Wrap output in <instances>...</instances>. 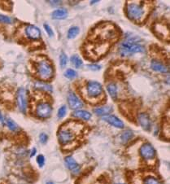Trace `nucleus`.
<instances>
[{
	"mask_svg": "<svg viewBox=\"0 0 170 184\" xmlns=\"http://www.w3.org/2000/svg\"><path fill=\"white\" fill-rule=\"evenodd\" d=\"M2 121H3V117H2V113H0V122H2Z\"/></svg>",
	"mask_w": 170,
	"mask_h": 184,
	"instance_id": "nucleus-36",
	"label": "nucleus"
},
{
	"mask_svg": "<svg viewBox=\"0 0 170 184\" xmlns=\"http://www.w3.org/2000/svg\"><path fill=\"white\" fill-rule=\"evenodd\" d=\"M80 32V29L77 26H73L72 28H70L68 31V38L69 39H73V38H76L78 35V33Z\"/></svg>",
	"mask_w": 170,
	"mask_h": 184,
	"instance_id": "nucleus-24",
	"label": "nucleus"
},
{
	"mask_svg": "<svg viewBox=\"0 0 170 184\" xmlns=\"http://www.w3.org/2000/svg\"><path fill=\"white\" fill-rule=\"evenodd\" d=\"M118 33L116 30V27L111 24L108 25H104L102 27L96 28V33L95 36L102 41H111L115 39L117 37Z\"/></svg>",
	"mask_w": 170,
	"mask_h": 184,
	"instance_id": "nucleus-4",
	"label": "nucleus"
},
{
	"mask_svg": "<svg viewBox=\"0 0 170 184\" xmlns=\"http://www.w3.org/2000/svg\"><path fill=\"white\" fill-rule=\"evenodd\" d=\"M36 73L42 80H49L53 77L54 69L48 60L43 59L38 60L36 64Z\"/></svg>",
	"mask_w": 170,
	"mask_h": 184,
	"instance_id": "nucleus-5",
	"label": "nucleus"
},
{
	"mask_svg": "<svg viewBox=\"0 0 170 184\" xmlns=\"http://www.w3.org/2000/svg\"><path fill=\"white\" fill-rule=\"evenodd\" d=\"M118 184H123V183H118Z\"/></svg>",
	"mask_w": 170,
	"mask_h": 184,
	"instance_id": "nucleus-38",
	"label": "nucleus"
},
{
	"mask_svg": "<svg viewBox=\"0 0 170 184\" xmlns=\"http://www.w3.org/2000/svg\"><path fill=\"white\" fill-rule=\"evenodd\" d=\"M17 103L20 111L22 112L23 113H25L27 107H28V98H27L26 90L24 88H20L17 91Z\"/></svg>",
	"mask_w": 170,
	"mask_h": 184,
	"instance_id": "nucleus-9",
	"label": "nucleus"
},
{
	"mask_svg": "<svg viewBox=\"0 0 170 184\" xmlns=\"http://www.w3.org/2000/svg\"><path fill=\"white\" fill-rule=\"evenodd\" d=\"M71 62L73 63V65H74L76 68H77V69L81 68L83 64L82 60H81V59L80 57L78 56L77 55H73V56L71 57Z\"/></svg>",
	"mask_w": 170,
	"mask_h": 184,
	"instance_id": "nucleus-25",
	"label": "nucleus"
},
{
	"mask_svg": "<svg viewBox=\"0 0 170 184\" xmlns=\"http://www.w3.org/2000/svg\"><path fill=\"white\" fill-rule=\"evenodd\" d=\"M37 163L39 165V167H43L45 164V157L43 155H38L37 156Z\"/></svg>",
	"mask_w": 170,
	"mask_h": 184,
	"instance_id": "nucleus-29",
	"label": "nucleus"
},
{
	"mask_svg": "<svg viewBox=\"0 0 170 184\" xmlns=\"http://www.w3.org/2000/svg\"><path fill=\"white\" fill-rule=\"evenodd\" d=\"M89 68H90L91 70L94 71L99 70V69H101V67H100V65H99V64H90V65H89Z\"/></svg>",
	"mask_w": 170,
	"mask_h": 184,
	"instance_id": "nucleus-33",
	"label": "nucleus"
},
{
	"mask_svg": "<svg viewBox=\"0 0 170 184\" xmlns=\"http://www.w3.org/2000/svg\"><path fill=\"white\" fill-rule=\"evenodd\" d=\"M139 154L141 158L146 162L154 161L156 156V149L149 143H145L140 147Z\"/></svg>",
	"mask_w": 170,
	"mask_h": 184,
	"instance_id": "nucleus-7",
	"label": "nucleus"
},
{
	"mask_svg": "<svg viewBox=\"0 0 170 184\" xmlns=\"http://www.w3.org/2000/svg\"><path fill=\"white\" fill-rule=\"evenodd\" d=\"M47 184H53V182H47Z\"/></svg>",
	"mask_w": 170,
	"mask_h": 184,
	"instance_id": "nucleus-37",
	"label": "nucleus"
},
{
	"mask_svg": "<svg viewBox=\"0 0 170 184\" xmlns=\"http://www.w3.org/2000/svg\"><path fill=\"white\" fill-rule=\"evenodd\" d=\"M83 125L74 121L64 124L58 131V139L60 144L67 146L75 141L77 135L81 132Z\"/></svg>",
	"mask_w": 170,
	"mask_h": 184,
	"instance_id": "nucleus-1",
	"label": "nucleus"
},
{
	"mask_svg": "<svg viewBox=\"0 0 170 184\" xmlns=\"http://www.w3.org/2000/svg\"><path fill=\"white\" fill-rule=\"evenodd\" d=\"M0 22H1V23H5V24H11L12 20L10 19L8 17L0 15Z\"/></svg>",
	"mask_w": 170,
	"mask_h": 184,
	"instance_id": "nucleus-30",
	"label": "nucleus"
},
{
	"mask_svg": "<svg viewBox=\"0 0 170 184\" xmlns=\"http://www.w3.org/2000/svg\"><path fill=\"white\" fill-rule=\"evenodd\" d=\"M64 161H65V164H66V166L68 167V169H69L73 174H77L80 173L81 171L80 165H79V164H78L74 159H73V156H66L65 159H64Z\"/></svg>",
	"mask_w": 170,
	"mask_h": 184,
	"instance_id": "nucleus-13",
	"label": "nucleus"
},
{
	"mask_svg": "<svg viewBox=\"0 0 170 184\" xmlns=\"http://www.w3.org/2000/svg\"><path fill=\"white\" fill-rule=\"evenodd\" d=\"M36 154V148H33L32 149V151H31V154H30V156L31 157H33L34 155Z\"/></svg>",
	"mask_w": 170,
	"mask_h": 184,
	"instance_id": "nucleus-35",
	"label": "nucleus"
},
{
	"mask_svg": "<svg viewBox=\"0 0 170 184\" xmlns=\"http://www.w3.org/2000/svg\"><path fill=\"white\" fill-rule=\"evenodd\" d=\"M151 68L156 72H160V73H167L168 72V68L161 62L157 61V60L151 61Z\"/></svg>",
	"mask_w": 170,
	"mask_h": 184,
	"instance_id": "nucleus-17",
	"label": "nucleus"
},
{
	"mask_svg": "<svg viewBox=\"0 0 170 184\" xmlns=\"http://www.w3.org/2000/svg\"><path fill=\"white\" fill-rule=\"evenodd\" d=\"M138 121L141 125V127L146 131H150L151 130L152 123L151 117L146 113H141L138 116Z\"/></svg>",
	"mask_w": 170,
	"mask_h": 184,
	"instance_id": "nucleus-10",
	"label": "nucleus"
},
{
	"mask_svg": "<svg viewBox=\"0 0 170 184\" xmlns=\"http://www.w3.org/2000/svg\"><path fill=\"white\" fill-rule=\"evenodd\" d=\"M52 5H59L61 3V1H50Z\"/></svg>",
	"mask_w": 170,
	"mask_h": 184,
	"instance_id": "nucleus-34",
	"label": "nucleus"
},
{
	"mask_svg": "<svg viewBox=\"0 0 170 184\" xmlns=\"http://www.w3.org/2000/svg\"><path fill=\"white\" fill-rule=\"evenodd\" d=\"M44 28H45L46 32L47 33V34L49 35V37H52V36L54 35V32H53L52 29L51 28V27H50L48 25L45 24V25H44Z\"/></svg>",
	"mask_w": 170,
	"mask_h": 184,
	"instance_id": "nucleus-32",
	"label": "nucleus"
},
{
	"mask_svg": "<svg viewBox=\"0 0 170 184\" xmlns=\"http://www.w3.org/2000/svg\"><path fill=\"white\" fill-rule=\"evenodd\" d=\"M6 124H7V126L11 131H17L19 130L18 125L11 118H7L6 119Z\"/></svg>",
	"mask_w": 170,
	"mask_h": 184,
	"instance_id": "nucleus-23",
	"label": "nucleus"
},
{
	"mask_svg": "<svg viewBox=\"0 0 170 184\" xmlns=\"http://www.w3.org/2000/svg\"><path fill=\"white\" fill-rule=\"evenodd\" d=\"M67 62H68V57H67L66 54L62 53L60 55V56H59V64H60L61 68H64V67L66 66Z\"/></svg>",
	"mask_w": 170,
	"mask_h": 184,
	"instance_id": "nucleus-27",
	"label": "nucleus"
},
{
	"mask_svg": "<svg viewBox=\"0 0 170 184\" xmlns=\"http://www.w3.org/2000/svg\"><path fill=\"white\" fill-rule=\"evenodd\" d=\"M25 33L26 37L31 40H38L41 37L40 29L35 25H28L25 29Z\"/></svg>",
	"mask_w": 170,
	"mask_h": 184,
	"instance_id": "nucleus-11",
	"label": "nucleus"
},
{
	"mask_svg": "<svg viewBox=\"0 0 170 184\" xmlns=\"http://www.w3.org/2000/svg\"><path fill=\"white\" fill-rule=\"evenodd\" d=\"M147 2H128L126 6V14L129 19L134 22H142L148 12Z\"/></svg>",
	"mask_w": 170,
	"mask_h": 184,
	"instance_id": "nucleus-2",
	"label": "nucleus"
},
{
	"mask_svg": "<svg viewBox=\"0 0 170 184\" xmlns=\"http://www.w3.org/2000/svg\"><path fill=\"white\" fill-rule=\"evenodd\" d=\"M133 137H134V133L131 130H126L125 132H123L121 135V139L122 144L128 143Z\"/></svg>",
	"mask_w": 170,
	"mask_h": 184,
	"instance_id": "nucleus-22",
	"label": "nucleus"
},
{
	"mask_svg": "<svg viewBox=\"0 0 170 184\" xmlns=\"http://www.w3.org/2000/svg\"><path fill=\"white\" fill-rule=\"evenodd\" d=\"M67 113V108L66 106H62L61 108H59V110H58V113H57V116H58V117L59 118H63L65 117Z\"/></svg>",
	"mask_w": 170,
	"mask_h": 184,
	"instance_id": "nucleus-28",
	"label": "nucleus"
},
{
	"mask_svg": "<svg viewBox=\"0 0 170 184\" xmlns=\"http://www.w3.org/2000/svg\"><path fill=\"white\" fill-rule=\"evenodd\" d=\"M142 184H162L158 178L153 175H147L142 179Z\"/></svg>",
	"mask_w": 170,
	"mask_h": 184,
	"instance_id": "nucleus-20",
	"label": "nucleus"
},
{
	"mask_svg": "<svg viewBox=\"0 0 170 184\" xmlns=\"http://www.w3.org/2000/svg\"><path fill=\"white\" fill-rule=\"evenodd\" d=\"M68 103L69 106L73 110H77L83 107V103L74 93L71 92L68 95Z\"/></svg>",
	"mask_w": 170,
	"mask_h": 184,
	"instance_id": "nucleus-14",
	"label": "nucleus"
},
{
	"mask_svg": "<svg viewBox=\"0 0 170 184\" xmlns=\"http://www.w3.org/2000/svg\"><path fill=\"white\" fill-rule=\"evenodd\" d=\"M39 140H40V142L42 143V144H45L48 140L47 135H46L45 133H42V134H40V135H39Z\"/></svg>",
	"mask_w": 170,
	"mask_h": 184,
	"instance_id": "nucleus-31",
	"label": "nucleus"
},
{
	"mask_svg": "<svg viewBox=\"0 0 170 184\" xmlns=\"http://www.w3.org/2000/svg\"><path fill=\"white\" fill-rule=\"evenodd\" d=\"M144 52V48L134 41V38H129L124 41L119 47V52L121 56H129L133 54Z\"/></svg>",
	"mask_w": 170,
	"mask_h": 184,
	"instance_id": "nucleus-3",
	"label": "nucleus"
},
{
	"mask_svg": "<svg viewBox=\"0 0 170 184\" xmlns=\"http://www.w3.org/2000/svg\"><path fill=\"white\" fill-rule=\"evenodd\" d=\"M73 117L77 118V119H81L83 121H89L91 118V113L86 110L77 109V110L74 111V113H73Z\"/></svg>",
	"mask_w": 170,
	"mask_h": 184,
	"instance_id": "nucleus-15",
	"label": "nucleus"
},
{
	"mask_svg": "<svg viewBox=\"0 0 170 184\" xmlns=\"http://www.w3.org/2000/svg\"><path fill=\"white\" fill-rule=\"evenodd\" d=\"M107 90L113 100H116L118 98V87L116 83L111 82L107 86Z\"/></svg>",
	"mask_w": 170,
	"mask_h": 184,
	"instance_id": "nucleus-16",
	"label": "nucleus"
},
{
	"mask_svg": "<svg viewBox=\"0 0 170 184\" xmlns=\"http://www.w3.org/2000/svg\"><path fill=\"white\" fill-rule=\"evenodd\" d=\"M103 86L96 81H90L85 86V97L89 100H98L103 96Z\"/></svg>",
	"mask_w": 170,
	"mask_h": 184,
	"instance_id": "nucleus-6",
	"label": "nucleus"
},
{
	"mask_svg": "<svg viewBox=\"0 0 170 184\" xmlns=\"http://www.w3.org/2000/svg\"><path fill=\"white\" fill-rule=\"evenodd\" d=\"M68 17V12L66 9H57L52 12V19L55 20H63Z\"/></svg>",
	"mask_w": 170,
	"mask_h": 184,
	"instance_id": "nucleus-18",
	"label": "nucleus"
},
{
	"mask_svg": "<svg viewBox=\"0 0 170 184\" xmlns=\"http://www.w3.org/2000/svg\"><path fill=\"white\" fill-rule=\"evenodd\" d=\"M103 120L104 121H106L107 123H108L109 125H112L113 127H116L117 129H123L124 126H125V124H124V122H123L120 118H118L116 116L111 115V114L104 116L103 117Z\"/></svg>",
	"mask_w": 170,
	"mask_h": 184,
	"instance_id": "nucleus-12",
	"label": "nucleus"
},
{
	"mask_svg": "<svg viewBox=\"0 0 170 184\" xmlns=\"http://www.w3.org/2000/svg\"><path fill=\"white\" fill-rule=\"evenodd\" d=\"M52 113V106L47 101H40L35 107V114L38 118L47 119Z\"/></svg>",
	"mask_w": 170,
	"mask_h": 184,
	"instance_id": "nucleus-8",
	"label": "nucleus"
},
{
	"mask_svg": "<svg viewBox=\"0 0 170 184\" xmlns=\"http://www.w3.org/2000/svg\"><path fill=\"white\" fill-rule=\"evenodd\" d=\"M112 110H113V109H112L111 106H103L99 107V108H96L94 110V112L98 116H103L104 117V116L108 115L109 113H111Z\"/></svg>",
	"mask_w": 170,
	"mask_h": 184,
	"instance_id": "nucleus-19",
	"label": "nucleus"
},
{
	"mask_svg": "<svg viewBox=\"0 0 170 184\" xmlns=\"http://www.w3.org/2000/svg\"><path fill=\"white\" fill-rule=\"evenodd\" d=\"M35 87L39 89V90H44V91L47 92H52V87L51 86L49 85V84H47L45 82H37L35 83Z\"/></svg>",
	"mask_w": 170,
	"mask_h": 184,
	"instance_id": "nucleus-21",
	"label": "nucleus"
},
{
	"mask_svg": "<svg viewBox=\"0 0 170 184\" xmlns=\"http://www.w3.org/2000/svg\"><path fill=\"white\" fill-rule=\"evenodd\" d=\"M64 76H65L67 78H69V79H73V78L77 77V72L72 69H67L66 72L64 73Z\"/></svg>",
	"mask_w": 170,
	"mask_h": 184,
	"instance_id": "nucleus-26",
	"label": "nucleus"
}]
</instances>
